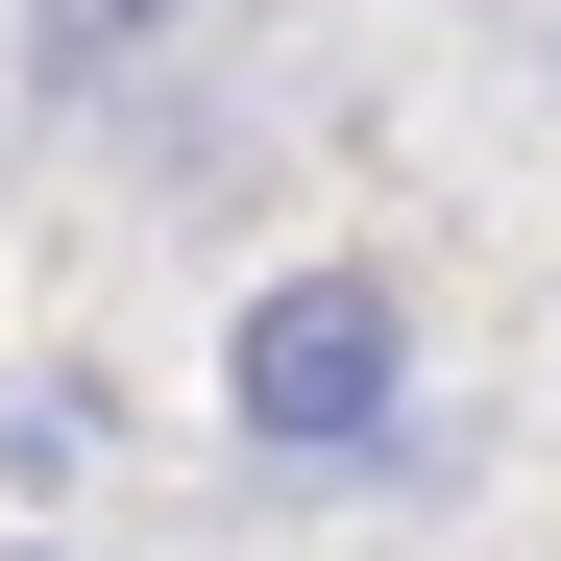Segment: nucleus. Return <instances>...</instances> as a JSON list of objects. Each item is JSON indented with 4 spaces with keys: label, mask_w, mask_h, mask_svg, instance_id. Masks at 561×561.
Listing matches in <instances>:
<instances>
[{
    "label": "nucleus",
    "mask_w": 561,
    "mask_h": 561,
    "mask_svg": "<svg viewBox=\"0 0 561 561\" xmlns=\"http://www.w3.org/2000/svg\"><path fill=\"white\" fill-rule=\"evenodd\" d=\"M0 561H73V537H0Z\"/></svg>",
    "instance_id": "nucleus-3"
},
{
    "label": "nucleus",
    "mask_w": 561,
    "mask_h": 561,
    "mask_svg": "<svg viewBox=\"0 0 561 561\" xmlns=\"http://www.w3.org/2000/svg\"><path fill=\"white\" fill-rule=\"evenodd\" d=\"M196 25H220V0H0V49H25L49 123H123L147 73H196Z\"/></svg>",
    "instance_id": "nucleus-2"
},
{
    "label": "nucleus",
    "mask_w": 561,
    "mask_h": 561,
    "mask_svg": "<svg viewBox=\"0 0 561 561\" xmlns=\"http://www.w3.org/2000/svg\"><path fill=\"white\" fill-rule=\"evenodd\" d=\"M220 439L244 463H294V489H391L415 439V294L366 244H294V268H244L220 294Z\"/></svg>",
    "instance_id": "nucleus-1"
}]
</instances>
